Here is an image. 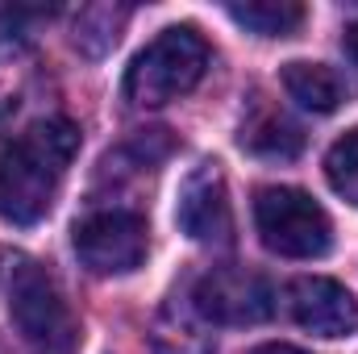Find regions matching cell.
I'll return each mask as SVG.
<instances>
[{
	"label": "cell",
	"mask_w": 358,
	"mask_h": 354,
	"mask_svg": "<svg viewBox=\"0 0 358 354\" xmlns=\"http://www.w3.org/2000/svg\"><path fill=\"white\" fill-rule=\"evenodd\" d=\"M0 292L29 354H76L80 325L55 275L25 250H0Z\"/></svg>",
	"instance_id": "cell-2"
},
{
	"label": "cell",
	"mask_w": 358,
	"mask_h": 354,
	"mask_svg": "<svg viewBox=\"0 0 358 354\" xmlns=\"http://www.w3.org/2000/svg\"><path fill=\"white\" fill-rule=\"evenodd\" d=\"M196 309L221 325H255L271 317L275 300H271V283L263 275L242 271V267H221L196 283Z\"/></svg>",
	"instance_id": "cell-6"
},
{
	"label": "cell",
	"mask_w": 358,
	"mask_h": 354,
	"mask_svg": "<svg viewBox=\"0 0 358 354\" xmlns=\"http://www.w3.org/2000/svg\"><path fill=\"white\" fill-rule=\"evenodd\" d=\"M0 354H4V346H0Z\"/></svg>",
	"instance_id": "cell-17"
},
{
	"label": "cell",
	"mask_w": 358,
	"mask_h": 354,
	"mask_svg": "<svg viewBox=\"0 0 358 354\" xmlns=\"http://www.w3.org/2000/svg\"><path fill=\"white\" fill-rule=\"evenodd\" d=\"M42 88V63L17 29H0V129H13Z\"/></svg>",
	"instance_id": "cell-9"
},
{
	"label": "cell",
	"mask_w": 358,
	"mask_h": 354,
	"mask_svg": "<svg viewBox=\"0 0 358 354\" xmlns=\"http://www.w3.org/2000/svg\"><path fill=\"white\" fill-rule=\"evenodd\" d=\"M255 229L279 259H321L334 246L329 213L300 187H263L255 196Z\"/></svg>",
	"instance_id": "cell-4"
},
{
	"label": "cell",
	"mask_w": 358,
	"mask_h": 354,
	"mask_svg": "<svg viewBox=\"0 0 358 354\" xmlns=\"http://www.w3.org/2000/svg\"><path fill=\"white\" fill-rule=\"evenodd\" d=\"M250 354H304V351H296L287 342H267V346H259V351H250Z\"/></svg>",
	"instance_id": "cell-16"
},
{
	"label": "cell",
	"mask_w": 358,
	"mask_h": 354,
	"mask_svg": "<svg viewBox=\"0 0 358 354\" xmlns=\"http://www.w3.org/2000/svg\"><path fill=\"white\" fill-rule=\"evenodd\" d=\"M325 176H329V187L358 204V129H350L346 138H338L325 155Z\"/></svg>",
	"instance_id": "cell-14"
},
{
	"label": "cell",
	"mask_w": 358,
	"mask_h": 354,
	"mask_svg": "<svg viewBox=\"0 0 358 354\" xmlns=\"http://www.w3.org/2000/svg\"><path fill=\"white\" fill-rule=\"evenodd\" d=\"M342 50L358 63V21H355V25H346V34H342Z\"/></svg>",
	"instance_id": "cell-15"
},
{
	"label": "cell",
	"mask_w": 358,
	"mask_h": 354,
	"mask_svg": "<svg viewBox=\"0 0 358 354\" xmlns=\"http://www.w3.org/2000/svg\"><path fill=\"white\" fill-rule=\"evenodd\" d=\"M242 146H250L255 155H267V159H292V155H300L304 134L287 117L267 113V117H259V121H250L242 129Z\"/></svg>",
	"instance_id": "cell-12"
},
{
	"label": "cell",
	"mask_w": 358,
	"mask_h": 354,
	"mask_svg": "<svg viewBox=\"0 0 358 354\" xmlns=\"http://www.w3.org/2000/svg\"><path fill=\"white\" fill-rule=\"evenodd\" d=\"M125 17H129V8H113V4H92V8H84L80 21H76V46L84 55H92V59H100L104 50L117 46Z\"/></svg>",
	"instance_id": "cell-13"
},
{
	"label": "cell",
	"mask_w": 358,
	"mask_h": 354,
	"mask_svg": "<svg viewBox=\"0 0 358 354\" xmlns=\"http://www.w3.org/2000/svg\"><path fill=\"white\" fill-rule=\"evenodd\" d=\"M204 71H208V42L192 25H171L146 50L134 55L125 71V100L138 108H163L196 88Z\"/></svg>",
	"instance_id": "cell-3"
},
{
	"label": "cell",
	"mask_w": 358,
	"mask_h": 354,
	"mask_svg": "<svg viewBox=\"0 0 358 354\" xmlns=\"http://www.w3.org/2000/svg\"><path fill=\"white\" fill-rule=\"evenodd\" d=\"M287 304L296 325L317 338H350L358 330V300L338 279H321V275L296 279L287 292Z\"/></svg>",
	"instance_id": "cell-8"
},
{
	"label": "cell",
	"mask_w": 358,
	"mask_h": 354,
	"mask_svg": "<svg viewBox=\"0 0 358 354\" xmlns=\"http://www.w3.org/2000/svg\"><path fill=\"white\" fill-rule=\"evenodd\" d=\"M179 229L192 242H229L234 234V213H229V192H225V176L217 163H200L179 187V208H176Z\"/></svg>",
	"instance_id": "cell-7"
},
{
	"label": "cell",
	"mask_w": 358,
	"mask_h": 354,
	"mask_svg": "<svg viewBox=\"0 0 358 354\" xmlns=\"http://www.w3.org/2000/svg\"><path fill=\"white\" fill-rule=\"evenodd\" d=\"M229 17L259 34V38H287L304 25V4L292 0H250V4H229Z\"/></svg>",
	"instance_id": "cell-11"
},
{
	"label": "cell",
	"mask_w": 358,
	"mask_h": 354,
	"mask_svg": "<svg viewBox=\"0 0 358 354\" xmlns=\"http://www.w3.org/2000/svg\"><path fill=\"white\" fill-rule=\"evenodd\" d=\"M71 242L92 275H129L146 259V221L129 208H96L76 221Z\"/></svg>",
	"instance_id": "cell-5"
},
{
	"label": "cell",
	"mask_w": 358,
	"mask_h": 354,
	"mask_svg": "<svg viewBox=\"0 0 358 354\" xmlns=\"http://www.w3.org/2000/svg\"><path fill=\"white\" fill-rule=\"evenodd\" d=\"M80 150V125L67 117L34 121L25 134L0 146V217L13 225H38L50 204L67 167Z\"/></svg>",
	"instance_id": "cell-1"
},
{
	"label": "cell",
	"mask_w": 358,
	"mask_h": 354,
	"mask_svg": "<svg viewBox=\"0 0 358 354\" xmlns=\"http://www.w3.org/2000/svg\"><path fill=\"white\" fill-rule=\"evenodd\" d=\"M283 88L308 113H334L346 100L342 76L334 67H325V63H287L283 67Z\"/></svg>",
	"instance_id": "cell-10"
}]
</instances>
